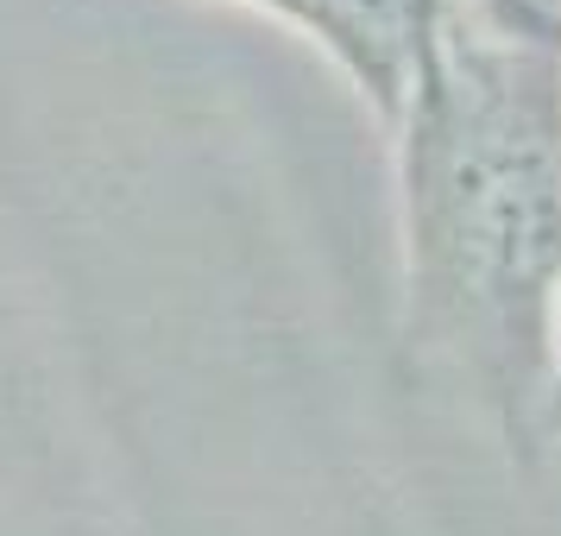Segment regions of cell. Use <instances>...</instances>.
Returning a JSON list of instances; mask_svg holds the SVG:
<instances>
[{"label":"cell","mask_w":561,"mask_h":536,"mask_svg":"<svg viewBox=\"0 0 561 536\" xmlns=\"http://www.w3.org/2000/svg\"><path fill=\"white\" fill-rule=\"evenodd\" d=\"M404 354L455 373L505 448H542L561 316V20L442 0L391 121Z\"/></svg>","instance_id":"6da1fadb"},{"label":"cell","mask_w":561,"mask_h":536,"mask_svg":"<svg viewBox=\"0 0 561 536\" xmlns=\"http://www.w3.org/2000/svg\"><path fill=\"white\" fill-rule=\"evenodd\" d=\"M233 7H253L265 20L290 26L297 38H309L354 82V95L373 107V121L391 133L442 0H233Z\"/></svg>","instance_id":"7a4b0ae2"},{"label":"cell","mask_w":561,"mask_h":536,"mask_svg":"<svg viewBox=\"0 0 561 536\" xmlns=\"http://www.w3.org/2000/svg\"><path fill=\"white\" fill-rule=\"evenodd\" d=\"M536 435H542V442H561V316H556V366H549V385H542V417H536Z\"/></svg>","instance_id":"3957f363"}]
</instances>
